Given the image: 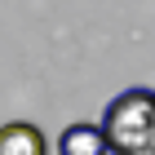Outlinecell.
Wrapping results in <instances>:
<instances>
[{"label":"cell","mask_w":155,"mask_h":155,"mask_svg":"<svg viewBox=\"0 0 155 155\" xmlns=\"http://www.w3.org/2000/svg\"><path fill=\"white\" fill-rule=\"evenodd\" d=\"M146 155H155V137H151V146H146Z\"/></svg>","instance_id":"cell-4"},{"label":"cell","mask_w":155,"mask_h":155,"mask_svg":"<svg viewBox=\"0 0 155 155\" xmlns=\"http://www.w3.org/2000/svg\"><path fill=\"white\" fill-rule=\"evenodd\" d=\"M102 137L111 155H146L155 137V93L151 89H124L111 97L107 115H102Z\"/></svg>","instance_id":"cell-1"},{"label":"cell","mask_w":155,"mask_h":155,"mask_svg":"<svg viewBox=\"0 0 155 155\" xmlns=\"http://www.w3.org/2000/svg\"><path fill=\"white\" fill-rule=\"evenodd\" d=\"M58 155H111L97 124H67L58 133Z\"/></svg>","instance_id":"cell-3"},{"label":"cell","mask_w":155,"mask_h":155,"mask_svg":"<svg viewBox=\"0 0 155 155\" xmlns=\"http://www.w3.org/2000/svg\"><path fill=\"white\" fill-rule=\"evenodd\" d=\"M0 155H49V142L31 120H9L0 124Z\"/></svg>","instance_id":"cell-2"}]
</instances>
